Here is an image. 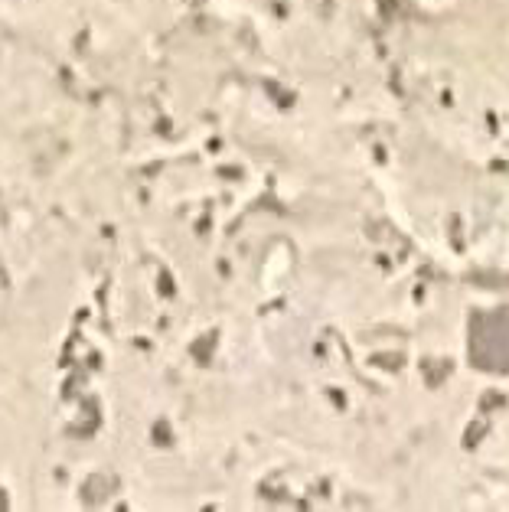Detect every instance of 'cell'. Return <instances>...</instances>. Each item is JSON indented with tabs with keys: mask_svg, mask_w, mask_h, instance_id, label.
Here are the masks:
<instances>
[{
	"mask_svg": "<svg viewBox=\"0 0 509 512\" xmlns=\"http://www.w3.org/2000/svg\"><path fill=\"white\" fill-rule=\"evenodd\" d=\"M470 356L487 372H509V307L474 317Z\"/></svg>",
	"mask_w": 509,
	"mask_h": 512,
	"instance_id": "obj_1",
	"label": "cell"
}]
</instances>
